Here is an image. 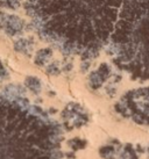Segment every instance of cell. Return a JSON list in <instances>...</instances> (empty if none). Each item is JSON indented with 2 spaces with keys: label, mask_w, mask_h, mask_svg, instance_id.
Listing matches in <instances>:
<instances>
[{
  "label": "cell",
  "mask_w": 149,
  "mask_h": 159,
  "mask_svg": "<svg viewBox=\"0 0 149 159\" xmlns=\"http://www.w3.org/2000/svg\"><path fill=\"white\" fill-rule=\"evenodd\" d=\"M123 0H27L25 8L43 41L66 56L96 58L110 41Z\"/></svg>",
  "instance_id": "1"
},
{
  "label": "cell",
  "mask_w": 149,
  "mask_h": 159,
  "mask_svg": "<svg viewBox=\"0 0 149 159\" xmlns=\"http://www.w3.org/2000/svg\"><path fill=\"white\" fill-rule=\"evenodd\" d=\"M61 124L18 92L0 94V159H62Z\"/></svg>",
  "instance_id": "2"
},
{
  "label": "cell",
  "mask_w": 149,
  "mask_h": 159,
  "mask_svg": "<svg viewBox=\"0 0 149 159\" xmlns=\"http://www.w3.org/2000/svg\"><path fill=\"white\" fill-rule=\"evenodd\" d=\"M106 52L133 80H149V0H123Z\"/></svg>",
  "instance_id": "3"
},
{
  "label": "cell",
  "mask_w": 149,
  "mask_h": 159,
  "mask_svg": "<svg viewBox=\"0 0 149 159\" xmlns=\"http://www.w3.org/2000/svg\"><path fill=\"white\" fill-rule=\"evenodd\" d=\"M115 111L136 124L149 127V86L126 92L117 102Z\"/></svg>",
  "instance_id": "4"
},
{
  "label": "cell",
  "mask_w": 149,
  "mask_h": 159,
  "mask_svg": "<svg viewBox=\"0 0 149 159\" xmlns=\"http://www.w3.org/2000/svg\"><path fill=\"white\" fill-rule=\"evenodd\" d=\"M62 117L69 129L84 127L88 124L90 119L86 109L76 102H71L64 108V111H62Z\"/></svg>",
  "instance_id": "5"
},
{
  "label": "cell",
  "mask_w": 149,
  "mask_h": 159,
  "mask_svg": "<svg viewBox=\"0 0 149 159\" xmlns=\"http://www.w3.org/2000/svg\"><path fill=\"white\" fill-rule=\"evenodd\" d=\"M25 21L17 15L0 12V29H2L8 36L21 35L25 30Z\"/></svg>",
  "instance_id": "6"
},
{
  "label": "cell",
  "mask_w": 149,
  "mask_h": 159,
  "mask_svg": "<svg viewBox=\"0 0 149 159\" xmlns=\"http://www.w3.org/2000/svg\"><path fill=\"white\" fill-rule=\"evenodd\" d=\"M112 77V69L107 63H103L89 75V86L91 89H99Z\"/></svg>",
  "instance_id": "7"
},
{
  "label": "cell",
  "mask_w": 149,
  "mask_h": 159,
  "mask_svg": "<svg viewBox=\"0 0 149 159\" xmlns=\"http://www.w3.org/2000/svg\"><path fill=\"white\" fill-rule=\"evenodd\" d=\"M14 49L18 52L25 53V55H29L34 49V42L31 39H27V37H21L14 42Z\"/></svg>",
  "instance_id": "8"
},
{
  "label": "cell",
  "mask_w": 149,
  "mask_h": 159,
  "mask_svg": "<svg viewBox=\"0 0 149 159\" xmlns=\"http://www.w3.org/2000/svg\"><path fill=\"white\" fill-rule=\"evenodd\" d=\"M118 159H139L137 151L132 144H125V145L119 148L117 152Z\"/></svg>",
  "instance_id": "9"
},
{
  "label": "cell",
  "mask_w": 149,
  "mask_h": 159,
  "mask_svg": "<svg viewBox=\"0 0 149 159\" xmlns=\"http://www.w3.org/2000/svg\"><path fill=\"white\" fill-rule=\"evenodd\" d=\"M53 57V50L49 48L42 49L37 51L35 56V64L39 66H43L47 63H49V61Z\"/></svg>",
  "instance_id": "10"
},
{
  "label": "cell",
  "mask_w": 149,
  "mask_h": 159,
  "mask_svg": "<svg viewBox=\"0 0 149 159\" xmlns=\"http://www.w3.org/2000/svg\"><path fill=\"white\" fill-rule=\"evenodd\" d=\"M26 86L27 89H29L34 94H40L41 89H42V84L40 81L39 78L35 77H28L26 79Z\"/></svg>",
  "instance_id": "11"
},
{
  "label": "cell",
  "mask_w": 149,
  "mask_h": 159,
  "mask_svg": "<svg viewBox=\"0 0 149 159\" xmlns=\"http://www.w3.org/2000/svg\"><path fill=\"white\" fill-rule=\"evenodd\" d=\"M117 152L118 150L113 145H105L100 148V150H99L100 157L104 159H118Z\"/></svg>",
  "instance_id": "12"
},
{
  "label": "cell",
  "mask_w": 149,
  "mask_h": 159,
  "mask_svg": "<svg viewBox=\"0 0 149 159\" xmlns=\"http://www.w3.org/2000/svg\"><path fill=\"white\" fill-rule=\"evenodd\" d=\"M68 144H69V146H70L74 151H77V150L85 149V148H86V144H88V142L85 141V139H82V138L76 137V138H72V139H70V141L68 142Z\"/></svg>",
  "instance_id": "13"
},
{
  "label": "cell",
  "mask_w": 149,
  "mask_h": 159,
  "mask_svg": "<svg viewBox=\"0 0 149 159\" xmlns=\"http://www.w3.org/2000/svg\"><path fill=\"white\" fill-rule=\"evenodd\" d=\"M22 0H0V6L7 9H18Z\"/></svg>",
  "instance_id": "14"
},
{
  "label": "cell",
  "mask_w": 149,
  "mask_h": 159,
  "mask_svg": "<svg viewBox=\"0 0 149 159\" xmlns=\"http://www.w3.org/2000/svg\"><path fill=\"white\" fill-rule=\"evenodd\" d=\"M61 66H60V64H58V62H53L50 63V64H48L47 65V69H46V71H47V73L48 75H60V72H61Z\"/></svg>",
  "instance_id": "15"
},
{
  "label": "cell",
  "mask_w": 149,
  "mask_h": 159,
  "mask_svg": "<svg viewBox=\"0 0 149 159\" xmlns=\"http://www.w3.org/2000/svg\"><path fill=\"white\" fill-rule=\"evenodd\" d=\"M6 77H7V71H6V69L4 67V65H2L1 62H0V81H1V80H4Z\"/></svg>",
  "instance_id": "16"
},
{
  "label": "cell",
  "mask_w": 149,
  "mask_h": 159,
  "mask_svg": "<svg viewBox=\"0 0 149 159\" xmlns=\"http://www.w3.org/2000/svg\"><path fill=\"white\" fill-rule=\"evenodd\" d=\"M90 62L89 61H83V63H82V66H80V69H82V72H86L88 71V69L90 67Z\"/></svg>",
  "instance_id": "17"
},
{
  "label": "cell",
  "mask_w": 149,
  "mask_h": 159,
  "mask_svg": "<svg viewBox=\"0 0 149 159\" xmlns=\"http://www.w3.org/2000/svg\"><path fill=\"white\" fill-rule=\"evenodd\" d=\"M66 157L68 158H70V159H74L76 158V156H74V153H72V152H70V153H66Z\"/></svg>",
  "instance_id": "18"
},
{
  "label": "cell",
  "mask_w": 149,
  "mask_h": 159,
  "mask_svg": "<svg viewBox=\"0 0 149 159\" xmlns=\"http://www.w3.org/2000/svg\"><path fill=\"white\" fill-rule=\"evenodd\" d=\"M148 152H149V146H148Z\"/></svg>",
  "instance_id": "19"
}]
</instances>
